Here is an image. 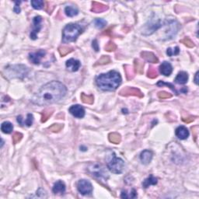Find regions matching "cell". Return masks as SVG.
<instances>
[{
  "label": "cell",
  "instance_id": "cell-1",
  "mask_svg": "<svg viewBox=\"0 0 199 199\" xmlns=\"http://www.w3.org/2000/svg\"><path fill=\"white\" fill-rule=\"evenodd\" d=\"M67 89L64 84L58 81H52L40 88L32 97L31 101L37 105L43 106L56 103L66 96Z\"/></svg>",
  "mask_w": 199,
  "mask_h": 199
},
{
  "label": "cell",
  "instance_id": "cell-6",
  "mask_svg": "<svg viewBox=\"0 0 199 199\" xmlns=\"http://www.w3.org/2000/svg\"><path fill=\"white\" fill-rule=\"evenodd\" d=\"M107 167L110 172L116 174H120L123 172L125 168V162L121 158H117L116 155L113 153L111 159L107 163Z\"/></svg>",
  "mask_w": 199,
  "mask_h": 199
},
{
  "label": "cell",
  "instance_id": "cell-25",
  "mask_svg": "<svg viewBox=\"0 0 199 199\" xmlns=\"http://www.w3.org/2000/svg\"><path fill=\"white\" fill-rule=\"evenodd\" d=\"M108 138L109 141H110V143H114V144H119V143H121V135H119L118 133L116 132L110 133V135H109Z\"/></svg>",
  "mask_w": 199,
  "mask_h": 199
},
{
  "label": "cell",
  "instance_id": "cell-16",
  "mask_svg": "<svg viewBox=\"0 0 199 199\" xmlns=\"http://www.w3.org/2000/svg\"><path fill=\"white\" fill-rule=\"evenodd\" d=\"M53 193L57 194V195H62L66 191V184H64V182L61 181V180H58V182L55 183L54 184L53 189Z\"/></svg>",
  "mask_w": 199,
  "mask_h": 199
},
{
  "label": "cell",
  "instance_id": "cell-21",
  "mask_svg": "<svg viewBox=\"0 0 199 199\" xmlns=\"http://www.w3.org/2000/svg\"><path fill=\"white\" fill-rule=\"evenodd\" d=\"M134 68L135 71L138 74H143L144 72V63L138 59H135L134 61Z\"/></svg>",
  "mask_w": 199,
  "mask_h": 199
},
{
  "label": "cell",
  "instance_id": "cell-42",
  "mask_svg": "<svg viewBox=\"0 0 199 199\" xmlns=\"http://www.w3.org/2000/svg\"><path fill=\"white\" fill-rule=\"evenodd\" d=\"M21 2H15V7H14L13 11L16 13H20V8H19V3Z\"/></svg>",
  "mask_w": 199,
  "mask_h": 199
},
{
  "label": "cell",
  "instance_id": "cell-7",
  "mask_svg": "<svg viewBox=\"0 0 199 199\" xmlns=\"http://www.w3.org/2000/svg\"><path fill=\"white\" fill-rule=\"evenodd\" d=\"M77 189L83 195H90L93 191V186L91 183L86 180H80L77 183Z\"/></svg>",
  "mask_w": 199,
  "mask_h": 199
},
{
  "label": "cell",
  "instance_id": "cell-32",
  "mask_svg": "<svg viewBox=\"0 0 199 199\" xmlns=\"http://www.w3.org/2000/svg\"><path fill=\"white\" fill-rule=\"evenodd\" d=\"M147 76L150 79H155L158 76V73L157 71L156 70V68L153 66H150L148 69L147 72Z\"/></svg>",
  "mask_w": 199,
  "mask_h": 199
},
{
  "label": "cell",
  "instance_id": "cell-8",
  "mask_svg": "<svg viewBox=\"0 0 199 199\" xmlns=\"http://www.w3.org/2000/svg\"><path fill=\"white\" fill-rule=\"evenodd\" d=\"M119 95L123 96V97H129V96H135V97L143 98L144 97L143 93L137 88L133 87H125L122 89L119 92Z\"/></svg>",
  "mask_w": 199,
  "mask_h": 199
},
{
  "label": "cell",
  "instance_id": "cell-28",
  "mask_svg": "<svg viewBox=\"0 0 199 199\" xmlns=\"http://www.w3.org/2000/svg\"><path fill=\"white\" fill-rule=\"evenodd\" d=\"M125 74H126V77L128 80H131L134 78V75H135V72H134V68L130 66H125Z\"/></svg>",
  "mask_w": 199,
  "mask_h": 199
},
{
  "label": "cell",
  "instance_id": "cell-13",
  "mask_svg": "<svg viewBox=\"0 0 199 199\" xmlns=\"http://www.w3.org/2000/svg\"><path fill=\"white\" fill-rule=\"evenodd\" d=\"M108 9V6L107 5H104L103 3H97V2H93L92 3V8H91V11L96 13H103L106 11Z\"/></svg>",
  "mask_w": 199,
  "mask_h": 199
},
{
  "label": "cell",
  "instance_id": "cell-22",
  "mask_svg": "<svg viewBox=\"0 0 199 199\" xmlns=\"http://www.w3.org/2000/svg\"><path fill=\"white\" fill-rule=\"evenodd\" d=\"M65 13H66V14L68 17H73L77 15L78 13H79V10H78V9L76 6H66V9H65Z\"/></svg>",
  "mask_w": 199,
  "mask_h": 199
},
{
  "label": "cell",
  "instance_id": "cell-43",
  "mask_svg": "<svg viewBox=\"0 0 199 199\" xmlns=\"http://www.w3.org/2000/svg\"><path fill=\"white\" fill-rule=\"evenodd\" d=\"M195 117H193V116H189L188 117H184V118H183V121H184L185 123H191V121H193L194 120H195Z\"/></svg>",
  "mask_w": 199,
  "mask_h": 199
},
{
  "label": "cell",
  "instance_id": "cell-38",
  "mask_svg": "<svg viewBox=\"0 0 199 199\" xmlns=\"http://www.w3.org/2000/svg\"><path fill=\"white\" fill-rule=\"evenodd\" d=\"M94 24H95V26L97 28L101 29L103 28V27H105L106 24H107V22H106V20H104V19H97L94 21Z\"/></svg>",
  "mask_w": 199,
  "mask_h": 199
},
{
  "label": "cell",
  "instance_id": "cell-14",
  "mask_svg": "<svg viewBox=\"0 0 199 199\" xmlns=\"http://www.w3.org/2000/svg\"><path fill=\"white\" fill-rule=\"evenodd\" d=\"M66 67L68 68V69H69L70 71L72 72H76L79 70V67L81 66V63L79 60H76L73 59V58H71V59L68 60L66 62Z\"/></svg>",
  "mask_w": 199,
  "mask_h": 199
},
{
  "label": "cell",
  "instance_id": "cell-23",
  "mask_svg": "<svg viewBox=\"0 0 199 199\" xmlns=\"http://www.w3.org/2000/svg\"><path fill=\"white\" fill-rule=\"evenodd\" d=\"M1 130L5 134H10L13 130V125L9 121H5L2 124Z\"/></svg>",
  "mask_w": 199,
  "mask_h": 199
},
{
  "label": "cell",
  "instance_id": "cell-45",
  "mask_svg": "<svg viewBox=\"0 0 199 199\" xmlns=\"http://www.w3.org/2000/svg\"><path fill=\"white\" fill-rule=\"evenodd\" d=\"M93 48L96 51H99V46H98V44H97V40H94L93 41V45H92Z\"/></svg>",
  "mask_w": 199,
  "mask_h": 199
},
{
  "label": "cell",
  "instance_id": "cell-41",
  "mask_svg": "<svg viewBox=\"0 0 199 199\" xmlns=\"http://www.w3.org/2000/svg\"><path fill=\"white\" fill-rule=\"evenodd\" d=\"M158 97L161 100L171 98L172 97V94H169V93L165 92V91H162V92L158 93Z\"/></svg>",
  "mask_w": 199,
  "mask_h": 199
},
{
  "label": "cell",
  "instance_id": "cell-34",
  "mask_svg": "<svg viewBox=\"0 0 199 199\" xmlns=\"http://www.w3.org/2000/svg\"><path fill=\"white\" fill-rule=\"evenodd\" d=\"M31 5L34 9H41L44 6V2L42 0H33L31 1Z\"/></svg>",
  "mask_w": 199,
  "mask_h": 199
},
{
  "label": "cell",
  "instance_id": "cell-37",
  "mask_svg": "<svg viewBox=\"0 0 199 199\" xmlns=\"http://www.w3.org/2000/svg\"><path fill=\"white\" fill-rule=\"evenodd\" d=\"M180 43L184 44L185 46L188 47V48H194V47H195L194 42L192 41L190 38H188V37H184V39H182V40H180Z\"/></svg>",
  "mask_w": 199,
  "mask_h": 199
},
{
  "label": "cell",
  "instance_id": "cell-24",
  "mask_svg": "<svg viewBox=\"0 0 199 199\" xmlns=\"http://www.w3.org/2000/svg\"><path fill=\"white\" fill-rule=\"evenodd\" d=\"M157 184V178L153 177V175H150L148 178H146L143 183V186L145 188H147L151 185H156Z\"/></svg>",
  "mask_w": 199,
  "mask_h": 199
},
{
  "label": "cell",
  "instance_id": "cell-35",
  "mask_svg": "<svg viewBox=\"0 0 199 199\" xmlns=\"http://www.w3.org/2000/svg\"><path fill=\"white\" fill-rule=\"evenodd\" d=\"M104 49L107 51L111 52L117 49V45L113 41H109L107 45L104 46Z\"/></svg>",
  "mask_w": 199,
  "mask_h": 199
},
{
  "label": "cell",
  "instance_id": "cell-33",
  "mask_svg": "<svg viewBox=\"0 0 199 199\" xmlns=\"http://www.w3.org/2000/svg\"><path fill=\"white\" fill-rule=\"evenodd\" d=\"M179 53H180V48H179L177 46L174 48H167V50H166V54H167L168 56L169 57L174 56V55H177Z\"/></svg>",
  "mask_w": 199,
  "mask_h": 199
},
{
  "label": "cell",
  "instance_id": "cell-11",
  "mask_svg": "<svg viewBox=\"0 0 199 199\" xmlns=\"http://www.w3.org/2000/svg\"><path fill=\"white\" fill-rule=\"evenodd\" d=\"M69 112L73 116L77 118H83L85 116V110L80 105L72 106L69 108Z\"/></svg>",
  "mask_w": 199,
  "mask_h": 199
},
{
  "label": "cell",
  "instance_id": "cell-9",
  "mask_svg": "<svg viewBox=\"0 0 199 199\" xmlns=\"http://www.w3.org/2000/svg\"><path fill=\"white\" fill-rule=\"evenodd\" d=\"M41 21H42V18L41 17H35L33 19V30H32L31 33H30V38L33 39V40H36L37 37V34L39 33V31L41 29Z\"/></svg>",
  "mask_w": 199,
  "mask_h": 199
},
{
  "label": "cell",
  "instance_id": "cell-26",
  "mask_svg": "<svg viewBox=\"0 0 199 199\" xmlns=\"http://www.w3.org/2000/svg\"><path fill=\"white\" fill-rule=\"evenodd\" d=\"M121 198H137V193L135 189H132L131 191L128 192L126 191H123L121 195Z\"/></svg>",
  "mask_w": 199,
  "mask_h": 199
},
{
  "label": "cell",
  "instance_id": "cell-40",
  "mask_svg": "<svg viewBox=\"0 0 199 199\" xmlns=\"http://www.w3.org/2000/svg\"><path fill=\"white\" fill-rule=\"evenodd\" d=\"M169 86V88H170L171 89H172L173 91H174V92H175V94H177V95H178V92H177V89H175V87H174V86H173L172 84H170V83H164V82H163V81H159V82H158V83H157V86Z\"/></svg>",
  "mask_w": 199,
  "mask_h": 199
},
{
  "label": "cell",
  "instance_id": "cell-39",
  "mask_svg": "<svg viewBox=\"0 0 199 199\" xmlns=\"http://www.w3.org/2000/svg\"><path fill=\"white\" fill-rule=\"evenodd\" d=\"M23 138V135L19 132H16L13 135V144H17V143H19L21 141Z\"/></svg>",
  "mask_w": 199,
  "mask_h": 199
},
{
  "label": "cell",
  "instance_id": "cell-44",
  "mask_svg": "<svg viewBox=\"0 0 199 199\" xmlns=\"http://www.w3.org/2000/svg\"><path fill=\"white\" fill-rule=\"evenodd\" d=\"M191 129L193 130V133H194V137H195V140L196 141V138L198 137V126H195L192 127Z\"/></svg>",
  "mask_w": 199,
  "mask_h": 199
},
{
  "label": "cell",
  "instance_id": "cell-17",
  "mask_svg": "<svg viewBox=\"0 0 199 199\" xmlns=\"http://www.w3.org/2000/svg\"><path fill=\"white\" fill-rule=\"evenodd\" d=\"M159 71L162 73L163 75H164L165 76H169V75L172 73L173 71V67L171 66L170 63L167 62H164L162 63L160 66H159Z\"/></svg>",
  "mask_w": 199,
  "mask_h": 199
},
{
  "label": "cell",
  "instance_id": "cell-18",
  "mask_svg": "<svg viewBox=\"0 0 199 199\" xmlns=\"http://www.w3.org/2000/svg\"><path fill=\"white\" fill-rule=\"evenodd\" d=\"M176 135L180 139H186L189 136V132L187 128L184 126H180L176 129Z\"/></svg>",
  "mask_w": 199,
  "mask_h": 199
},
{
  "label": "cell",
  "instance_id": "cell-27",
  "mask_svg": "<svg viewBox=\"0 0 199 199\" xmlns=\"http://www.w3.org/2000/svg\"><path fill=\"white\" fill-rule=\"evenodd\" d=\"M53 109H45L41 112V122H45L53 114Z\"/></svg>",
  "mask_w": 199,
  "mask_h": 199
},
{
  "label": "cell",
  "instance_id": "cell-15",
  "mask_svg": "<svg viewBox=\"0 0 199 199\" xmlns=\"http://www.w3.org/2000/svg\"><path fill=\"white\" fill-rule=\"evenodd\" d=\"M141 56L143 59L147 61L148 62H151V63L159 62V59L157 58V57H156L154 54L152 53V52L143 51L141 53Z\"/></svg>",
  "mask_w": 199,
  "mask_h": 199
},
{
  "label": "cell",
  "instance_id": "cell-4",
  "mask_svg": "<svg viewBox=\"0 0 199 199\" xmlns=\"http://www.w3.org/2000/svg\"><path fill=\"white\" fill-rule=\"evenodd\" d=\"M6 76L9 79L12 78H19L23 79L28 75L29 70L25 66L23 65H16L6 68Z\"/></svg>",
  "mask_w": 199,
  "mask_h": 199
},
{
  "label": "cell",
  "instance_id": "cell-36",
  "mask_svg": "<svg viewBox=\"0 0 199 199\" xmlns=\"http://www.w3.org/2000/svg\"><path fill=\"white\" fill-rule=\"evenodd\" d=\"M63 128V125H61V124H54L51 126H50L48 128V129L50 130L52 132H58L61 131Z\"/></svg>",
  "mask_w": 199,
  "mask_h": 199
},
{
  "label": "cell",
  "instance_id": "cell-19",
  "mask_svg": "<svg viewBox=\"0 0 199 199\" xmlns=\"http://www.w3.org/2000/svg\"><path fill=\"white\" fill-rule=\"evenodd\" d=\"M34 121V116L31 115V114H28L27 115V117L25 121H23L22 116H18L17 117V122L20 125H27V126L30 127L31 126L32 124H33Z\"/></svg>",
  "mask_w": 199,
  "mask_h": 199
},
{
  "label": "cell",
  "instance_id": "cell-12",
  "mask_svg": "<svg viewBox=\"0 0 199 199\" xmlns=\"http://www.w3.org/2000/svg\"><path fill=\"white\" fill-rule=\"evenodd\" d=\"M153 152L150 151V150H144L143 152H142L141 154H140V160L145 165H147V164H150V162L152 161L153 159Z\"/></svg>",
  "mask_w": 199,
  "mask_h": 199
},
{
  "label": "cell",
  "instance_id": "cell-10",
  "mask_svg": "<svg viewBox=\"0 0 199 199\" xmlns=\"http://www.w3.org/2000/svg\"><path fill=\"white\" fill-rule=\"evenodd\" d=\"M45 54L46 52L44 50H39L36 52H32L29 54V59L34 65H39Z\"/></svg>",
  "mask_w": 199,
  "mask_h": 199
},
{
  "label": "cell",
  "instance_id": "cell-5",
  "mask_svg": "<svg viewBox=\"0 0 199 199\" xmlns=\"http://www.w3.org/2000/svg\"><path fill=\"white\" fill-rule=\"evenodd\" d=\"M87 170L93 177H95L100 180H107L109 177L107 170L102 164H91L88 166Z\"/></svg>",
  "mask_w": 199,
  "mask_h": 199
},
{
  "label": "cell",
  "instance_id": "cell-3",
  "mask_svg": "<svg viewBox=\"0 0 199 199\" xmlns=\"http://www.w3.org/2000/svg\"><path fill=\"white\" fill-rule=\"evenodd\" d=\"M83 28L76 24H68L62 32V41L64 43L73 42L83 33Z\"/></svg>",
  "mask_w": 199,
  "mask_h": 199
},
{
  "label": "cell",
  "instance_id": "cell-2",
  "mask_svg": "<svg viewBox=\"0 0 199 199\" xmlns=\"http://www.w3.org/2000/svg\"><path fill=\"white\" fill-rule=\"evenodd\" d=\"M121 83V77L116 71H110L96 78V84L103 91H115Z\"/></svg>",
  "mask_w": 199,
  "mask_h": 199
},
{
  "label": "cell",
  "instance_id": "cell-30",
  "mask_svg": "<svg viewBox=\"0 0 199 199\" xmlns=\"http://www.w3.org/2000/svg\"><path fill=\"white\" fill-rule=\"evenodd\" d=\"M73 51V48H71V47H68V46H61L58 48V51H59V54L61 55V56L64 57L66 56L68 54L71 53Z\"/></svg>",
  "mask_w": 199,
  "mask_h": 199
},
{
  "label": "cell",
  "instance_id": "cell-46",
  "mask_svg": "<svg viewBox=\"0 0 199 199\" xmlns=\"http://www.w3.org/2000/svg\"><path fill=\"white\" fill-rule=\"evenodd\" d=\"M198 72H197L196 74H195V84L198 85Z\"/></svg>",
  "mask_w": 199,
  "mask_h": 199
},
{
  "label": "cell",
  "instance_id": "cell-31",
  "mask_svg": "<svg viewBox=\"0 0 199 199\" xmlns=\"http://www.w3.org/2000/svg\"><path fill=\"white\" fill-rule=\"evenodd\" d=\"M109 62H110V58L108 55H103L95 63L94 66H102V65L108 64Z\"/></svg>",
  "mask_w": 199,
  "mask_h": 199
},
{
  "label": "cell",
  "instance_id": "cell-20",
  "mask_svg": "<svg viewBox=\"0 0 199 199\" xmlns=\"http://www.w3.org/2000/svg\"><path fill=\"white\" fill-rule=\"evenodd\" d=\"M188 80V75L185 72H180L178 73L175 79V82L178 84H185Z\"/></svg>",
  "mask_w": 199,
  "mask_h": 199
},
{
  "label": "cell",
  "instance_id": "cell-29",
  "mask_svg": "<svg viewBox=\"0 0 199 199\" xmlns=\"http://www.w3.org/2000/svg\"><path fill=\"white\" fill-rule=\"evenodd\" d=\"M81 100L85 104H93L94 101V97L93 95H86L85 94H81Z\"/></svg>",
  "mask_w": 199,
  "mask_h": 199
}]
</instances>
